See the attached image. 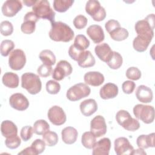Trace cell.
Returning <instances> with one entry per match:
<instances>
[{"instance_id": "cell-1", "label": "cell", "mask_w": 155, "mask_h": 155, "mask_svg": "<svg viewBox=\"0 0 155 155\" xmlns=\"http://www.w3.org/2000/svg\"><path fill=\"white\" fill-rule=\"evenodd\" d=\"M51 25V27L48 34L51 40L56 42H68L73 39L74 31L65 23L58 21L54 22Z\"/></svg>"}, {"instance_id": "cell-2", "label": "cell", "mask_w": 155, "mask_h": 155, "mask_svg": "<svg viewBox=\"0 0 155 155\" xmlns=\"http://www.w3.org/2000/svg\"><path fill=\"white\" fill-rule=\"evenodd\" d=\"M154 15L150 14L144 19L138 21L134 29L138 36L152 40L154 37Z\"/></svg>"}, {"instance_id": "cell-3", "label": "cell", "mask_w": 155, "mask_h": 155, "mask_svg": "<svg viewBox=\"0 0 155 155\" xmlns=\"http://www.w3.org/2000/svg\"><path fill=\"white\" fill-rule=\"evenodd\" d=\"M21 87L30 94H36L41 90L42 83L39 76L28 72L21 76Z\"/></svg>"}, {"instance_id": "cell-4", "label": "cell", "mask_w": 155, "mask_h": 155, "mask_svg": "<svg viewBox=\"0 0 155 155\" xmlns=\"http://www.w3.org/2000/svg\"><path fill=\"white\" fill-rule=\"evenodd\" d=\"M32 10L39 19H47L51 24L55 22V12L50 7L48 1L36 0L35 4L32 7Z\"/></svg>"}, {"instance_id": "cell-5", "label": "cell", "mask_w": 155, "mask_h": 155, "mask_svg": "<svg viewBox=\"0 0 155 155\" xmlns=\"http://www.w3.org/2000/svg\"><path fill=\"white\" fill-rule=\"evenodd\" d=\"M116 119L119 125L125 130L130 131H134L140 128L139 121L131 117L128 111L120 110L116 113Z\"/></svg>"}, {"instance_id": "cell-6", "label": "cell", "mask_w": 155, "mask_h": 155, "mask_svg": "<svg viewBox=\"0 0 155 155\" xmlns=\"http://www.w3.org/2000/svg\"><path fill=\"white\" fill-rule=\"evenodd\" d=\"M133 114L137 119L147 124L152 123L154 119V108L151 105L137 104L133 108Z\"/></svg>"}, {"instance_id": "cell-7", "label": "cell", "mask_w": 155, "mask_h": 155, "mask_svg": "<svg viewBox=\"0 0 155 155\" xmlns=\"http://www.w3.org/2000/svg\"><path fill=\"white\" fill-rule=\"evenodd\" d=\"M90 88L84 83H78L71 87L67 91L66 96L70 101H77L89 96Z\"/></svg>"}, {"instance_id": "cell-8", "label": "cell", "mask_w": 155, "mask_h": 155, "mask_svg": "<svg viewBox=\"0 0 155 155\" xmlns=\"http://www.w3.org/2000/svg\"><path fill=\"white\" fill-rule=\"evenodd\" d=\"M85 12L95 21H102L106 17V12L100 2L96 0H89L85 5Z\"/></svg>"}, {"instance_id": "cell-9", "label": "cell", "mask_w": 155, "mask_h": 155, "mask_svg": "<svg viewBox=\"0 0 155 155\" xmlns=\"http://www.w3.org/2000/svg\"><path fill=\"white\" fill-rule=\"evenodd\" d=\"M26 63V56L23 50L16 49L13 50L8 58V65L13 70L22 69Z\"/></svg>"}, {"instance_id": "cell-10", "label": "cell", "mask_w": 155, "mask_h": 155, "mask_svg": "<svg viewBox=\"0 0 155 155\" xmlns=\"http://www.w3.org/2000/svg\"><path fill=\"white\" fill-rule=\"evenodd\" d=\"M73 68L71 64L65 60H61L58 62L52 73V78L56 81H61L65 76L70 75Z\"/></svg>"}, {"instance_id": "cell-11", "label": "cell", "mask_w": 155, "mask_h": 155, "mask_svg": "<svg viewBox=\"0 0 155 155\" xmlns=\"http://www.w3.org/2000/svg\"><path fill=\"white\" fill-rule=\"evenodd\" d=\"M47 116L49 120L53 125L58 126L63 125L67 120L66 114L64 110L58 105L53 106L48 110Z\"/></svg>"}, {"instance_id": "cell-12", "label": "cell", "mask_w": 155, "mask_h": 155, "mask_svg": "<svg viewBox=\"0 0 155 155\" xmlns=\"http://www.w3.org/2000/svg\"><path fill=\"white\" fill-rule=\"evenodd\" d=\"M107 125L104 117L101 115L95 116L90 122V131L96 137H101L107 133Z\"/></svg>"}, {"instance_id": "cell-13", "label": "cell", "mask_w": 155, "mask_h": 155, "mask_svg": "<svg viewBox=\"0 0 155 155\" xmlns=\"http://www.w3.org/2000/svg\"><path fill=\"white\" fill-rule=\"evenodd\" d=\"M114 151L117 155L132 154L134 148L128 139L124 137H118L114 140Z\"/></svg>"}, {"instance_id": "cell-14", "label": "cell", "mask_w": 155, "mask_h": 155, "mask_svg": "<svg viewBox=\"0 0 155 155\" xmlns=\"http://www.w3.org/2000/svg\"><path fill=\"white\" fill-rule=\"evenodd\" d=\"M22 8V2L18 0H7L2 6V14L7 17H13Z\"/></svg>"}, {"instance_id": "cell-15", "label": "cell", "mask_w": 155, "mask_h": 155, "mask_svg": "<svg viewBox=\"0 0 155 155\" xmlns=\"http://www.w3.org/2000/svg\"><path fill=\"white\" fill-rule=\"evenodd\" d=\"M10 106L18 111H24L29 107V102L27 98L22 93L13 94L9 99Z\"/></svg>"}, {"instance_id": "cell-16", "label": "cell", "mask_w": 155, "mask_h": 155, "mask_svg": "<svg viewBox=\"0 0 155 155\" xmlns=\"http://www.w3.org/2000/svg\"><path fill=\"white\" fill-rule=\"evenodd\" d=\"M111 148V141L109 138L104 137L97 142H95L93 147V155H108Z\"/></svg>"}, {"instance_id": "cell-17", "label": "cell", "mask_w": 155, "mask_h": 155, "mask_svg": "<svg viewBox=\"0 0 155 155\" xmlns=\"http://www.w3.org/2000/svg\"><path fill=\"white\" fill-rule=\"evenodd\" d=\"M94 51L99 59L105 63L109 62L113 54V51L107 43L97 45L94 48Z\"/></svg>"}, {"instance_id": "cell-18", "label": "cell", "mask_w": 155, "mask_h": 155, "mask_svg": "<svg viewBox=\"0 0 155 155\" xmlns=\"http://www.w3.org/2000/svg\"><path fill=\"white\" fill-rule=\"evenodd\" d=\"M87 34L95 44L102 42L105 38L104 32L101 26L99 25H91L87 29Z\"/></svg>"}, {"instance_id": "cell-19", "label": "cell", "mask_w": 155, "mask_h": 155, "mask_svg": "<svg viewBox=\"0 0 155 155\" xmlns=\"http://www.w3.org/2000/svg\"><path fill=\"white\" fill-rule=\"evenodd\" d=\"M135 95L138 101L142 103H150L153 98V91L150 88L144 85L138 86Z\"/></svg>"}, {"instance_id": "cell-20", "label": "cell", "mask_w": 155, "mask_h": 155, "mask_svg": "<svg viewBox=\"0 0 155 155\" xmlns=\"http://www.w3.org/2000/svg\"><path fill=\"white\" fill-rule=\"evenodd\" d=\"M84 79L87 84L97 87L104 83L105 78L104 75L99 71H88L85 74Z\"/></svg>"}, {"instance_id": "cell-21", "label": "cell", "mask_w": 155, "mask_h": 155, "mask_svg": "<svg viewBox=\"0 0 155 155\" xmlns=\"http://www.w3.org/2000/svg\"><path fill=\"white\" fill-rule=\"evenodd\" d=\"M119 89L117 86L113 83H107L105 84L99 91V94L102 99L107 100L113 99L118 94Z\"/></svg>"}, {"instance_id": "cell-22", "label": "cell", "mask_w": 155, "mask_h": 155, "mask_svg": "<svg viewBox=\"0 0 155 155\" xmlns=\"http://www.w3.org/2000/svg\"><path fill=\"white\" fill-rule=\"evenodd\" d=\"M78 64L82 68H88L94 65L96 61L90 51H82L77 59Z\"/></svg>"}, {"instance_id": "cell-23", "label": "cell", "mask_w": 155, "mask_h": 155, "mask_svg": "<svg viewBox=\"0 0 155 155\" xmlns=\"http://www.w3.org/2000/svg\"><path fill=\"white\" fill-rule=\"evenodd\" d=\"M81 113L87 117L94 114L97 110V104L93 99H88L83 101L79 105Z\"/></svg>"}, {"instance_id": "cell-24", "label": "cell", "mask_w": 155, "mask_h": 155, "mask_svg": "<svg viewBox=\"0 0 155 155\" xmlns=\"http://www.w3.org/2000/svg\"><path fill=\"white\" fill-rule=\"evenodd\" d=\"M1 131L2 135L6 138L18 135V128L16 125L9 120H5L2 122Z\"/></svg>"}, {"instance_id": "cell-25", "label": "cell", "mask_w": 155, "mask_h": 155, "mask_svg": "<svg viewBox=\"0 0 155 155\" xmlns=\"http://www.w3.org/2000/svg\"><path fill=\"white\" fill-rule=\"evenodd\" d=\"M61 136L62 140L65 143L71 145L76 141L78 133L74 127H67L62 130Z\"/></svg>"}, {"instance_id": "cell-26", "label": "cell", "mask_w": 155, "mask_h": 155, "mask_svg": "<svg viewBox=\"0 0 155 155\" xmlns=\"http://www.w3.org/2000/svg\"><path fill=\"white\" fill-rule=\"evenodd\" d=\"M154 133L148 135L142 134L136 139V144L139 148L145 149L149 147H154Z\"/></svg>"}, {"instance_id": "cell-27", "label": "cell", "mask_w": 155, "mask_h": 155, "mask_svg": "<svg viewBox=\"0 0 155 155\" xmlns=\"http://www.w3.org/2000/svg\"><path fill=\"white\" fill-rule=\"evenodd\" d=\"M2 84L10 88H15L19 85V77L17 74L12 72H6L2 78Z\"/></svg>"}, {"instance_id": "cell-28", "label": "cell", "mask_w": 155, "mask_h": 155, "mask_svg": "<svg viewBox=\"0 0 155 155\" xmlns=\"http://www.w3.org/2000/svg\"><path fill=\"white\" fill-rule=\"evenodd\" d=\"M151 41L152 40L137 35L133 41V48L138 52H143L147 50Z\"/></svg>"}, {"instance_id": "cell-29", "label": "cell", "mask_w": 155, "mask_h": 155, "mask_svg": "<svg viewBox=\"0 0 155 155\" xmlns=\"http://www.w3.org/2000/svg\"><path fill=\"white\" fill-rule=\"evenodd\" d=\"M41 61L44 64L53 65L56 63V56L54 53L50 50H44L41 51L39 55Z\"/></svg>"}, {"instance_id": "cell-30", "label": "cell", "mask_w": 155, "mask_h": 155, "mask_svg": "<svg viewBox=\"0 0 155 155\" xmlns=\"http://www.w3.org/2000/svg\"><path fill=\"white\" fill-rule=\"evenodd\" d=\"M74 2L73 0H54L53 5L56 12L64 13L71 7Z\"/></svg>"}, {"instance_id": "cell-31", "label": "cell", "mask_w": 155, "mask_h": 155, "mask_svg": "<svg viewBox=\"0 0 155 155\" xmlns=\"http://www.w3.org/2000/svg\"><path fill=\"white\" fill-rule=\"evenodd\" d=\"M96 137L91 131H86L82 134L81 137V143L82 145L87 148L91 149L96 142Z\"/></svg>"}, {"instance_id": "cell-32", "label": "cell", "mask_w": 155, "mask_h": 155, "mask_svg": "<svg viewBox=\"0 0 155 155\" xmlns=\"http://www.w3.org/2000/svg\"><path fill=\"white\" fill-rule=\"evenodd\" d=\"M74 47L80 51L85 50L90 46V41L84 35H78L74 39Z\"/></svg>"}, {"instance_id": "cell-33", "label": "cell", "mask_w": 155, "mask_h": 155, "mask_svg": "<svg viewBox=\"0 0 155 155\" xmlns=\"http://www.w3.org/2000/svg\"><path fill=\"white\" fill-rule=\"evenodd\" d=\"M109 35L112 39L116 41H122L128 37L129 33L127 29L120 27L111 31Z\"/></svg>"}, {"instance_id": "cell-34", "label": "cell", "mask_w": 155, "mask_h": 155, "mask_svg": "<svg viewBox=\"0 0 155 155\" xmlns=\"http://www.w3.org/2000/svg\"><path fill=\"white\" fill-rule=\"evenodd\" d=\"M33 131L38 135H43L50 130V125L48 122L44 119L36 120L33 124Z\"/></svg>"}, {"instance_id": "cell-35", "label": "cell", "mask_w": 155, "mask_h": 155, "mask_svg": "<svg viewBox=\"0 0 155 155\" xmlns=\"http://www.w3.org/2000/svg\"><path fill=\"white\" fill-rule=\"evenodd\" d=\"M42 139L45 142L46 145L48 147H53L56 145L59 139L58 136L56 133L49 130L43 134Z\"/></svg>"}, {"instance_id": "cell-36", "label": "cell", "mask_w": 155, "mask_h": 155, "mask_svg": "<svg viewBox=\"0 0 155 155\" xmlns=\"http://www.w3.org/2000/svg\"><path fill=\"white\" fill-rule=\"evenodd\" d=\"M122 62L123 59L122 56L118 52L113 51V54L111 59L107 64L110 68L116 70L121 67Z\"/></svg>"}, {"instance_id": "cell-37", "label": "cell", "mask_w": 155, "mask_h": 155, "mask_svg": "<svg viewBox=\"0 0 155 155\" xmlns=\"http://www.w3.org/2000/svg\"><path fill=\"white\" fill-rule=\"evenodd\" d=\"M15 48V44L14 42L8 39H5L2 41L0 47V51L1 54L2 56H7L11 51Z\"/></svg>"}, {"instance_id": "cell-38", "label": "cell", "mask_w": 155, "mask_h": 155, "mask_svg": "<svg viewBox=\"0 0 155 155\" xmlns=\"http://www.w3.org/2000/svg\"><path fill=\"white\" fill-rule=\"evenodd\" d=\"M0 31L2 35L8 36L11 35L13 32V26L8 21H4L1 22L0 25Z\"/></svg>"}, {"instance_id": "cell-39", "label": "cell", "mask_w": 155, "mask_h": 155, "mask_svg": "<svg viewBox=\"0 0 155 155\" xmlns=\"http://www.w3.org/2000/svg\"><path fill=\"white\" fill-rule=\"evenodd\" d=\"M141 76L142 74L140 70L136 67H130L126 71L127 78L133 81L139 80L141 78Z\"/></svg>"}, {"instance_id": "cell-40", "label": "cell", "mask_w": 155, "mask_h": 155, "mask_svg": "<svg viewBox=\"0 0 155 155\" xmlns=\"http://www.w3.org/2000/svg\"><path fill=\"white\" fill-rule=\"evenodd\" d=\"M46 90L51 94H56L61 90V85L59 82L54 80H50L46 83Z\"/></svg>"}, {"instance_id": "cell-41", "label": "cell", "mask_w": 155, "mask_h": 155, "mask_svg": "<svg viewBox=\"0 0 155 155\" xmlns=\"http://www.w3.org/2000/svg\"><path fill=\"white\" fill-rule=\"evenodd\" d=\"M36 28V22L32 21H24V22L21 24V30L22 33L25 34L33 33Z\"/></svg>"}, {"instance_id": "cell-42", "label": "cell", "mask_w": 155, "mask_h": 155, "mask_svg": "<svg viewBox=\"0 0 155 155\" xmlns=\"http://www.w3.org/2000/svg\"><path fill=\"white\" fill-rule=\"evenodd\" d=\"M21 143V140L19 137L16 135L10 137L6 138L5 144L6 147L10 149H16L19 147Z\"/></svg>"}, {"instance_id": "cell-43", "label": "cell", "mask_w": 155, "mask_h": 155, "mask_svg": "<svg viewBox=\"0 0 155 155\" xmlns=\"http://www.w3.org/2000/svg\"><path fill=\"white\" fill-rule=\"evenodd\" d=\"M87 18L82 15L76 16L73 19V25L77 29H82L85 28L87 24Z\"/></svg>"}, {"instance_id": "cell-44", "label": "cell", "mask_w": 155, "mask_h": 155, "mask_svg": "<svg viewBox=\"0 0 155 155\" xmlns=\"http://www.w3.org/2000/svg\"><path fill=\"white\" fill-rule=\"evenodd\" d=\"M33 133V128L31 126L27 125L22 128L20 132V136L21 139L26 142L31 139Z\"/></svg>"}, {"instance_id": "cell-45", "label": "cell", "mask_w": 155, "mask_h": 155, "mask_svg": "<svg viewBox=\"0 0 155 155\" xmlns=\"http://www.w3.org/2000/svg\"><path fill=\"white\" fill-rule=\"evenodd\" d=\"M53 71V68L51 65L42 64L41 65L37 70V72L39 75L43 78H46L51 75Z\"/></svg>"}, {"instance_id": "cell-46", "label": "cell", "mask_w": 155, "mask_h": 155, "mask_svg": "<svg viewBox=\"0 0 155 155\" xmlns=\"http://www.w3.org/2000/svg\"><path fill=\"white\" fill-rule=\"evenodd\" d=\"M31 146L35 150L37 154H39L42 153L45 150L46 144L44 140L37 139L32 142Z\"/></svg>"}, {"instance_id": "cell-47", "label": "cell", "mask_w": 155, "mask_h": 155, "mask_svg": "<svg viewBox=\"0 0 155 155\" xmlns=\"http://www.w3.org/2000/svg\"><path fill=\"white\" fill-rule=\"evenodd\" d=\"M136 87V84L133 81H126L122 85V89L124 93L131 94L133 92Z\"/></svg>"}, {"instance_id": "cell-48", "label": "cell", "mask_w": 155, "mask_h": 155, "mask_svg": "<svg viewBox=\"0 0 155 155\" xmlns=\"http://www.w3.org/2000/svg\"><path fill=\"white\" fill-rule=\"evenodd\" d=\"M120 27V23L114 19H110L105 24V28L108 33Z\"/></svg>"}, {"instance_id": "cell-49", "label": "cell", "mask_w": 155, "mask_h": 155, "mask_svg": "<svg viewBox=\"0 0 155 155\" xmlns=\"http://www.w3.org/2000/svg\"><path fill=\"white\" fill-rule=\"evenodd\" d=\"M39 19V18L36 15V14L33 12H27L24 18V21H32L35 22H38Z\"/></svg>"}, {"instance_id": "cell-50", "label": "cell", "mask_w": 155, "mask_h": 155, "mask_svg": "<svg viewBox=\"0 0 155 155\" xmlns=\"http://www.w3.org/2000/svg\"><path fill=\"white\" fill-rule=\"evenodd\" d=\"M18 154H27V155H37V153L35 151V150L32 148V147H27L26 148L22 150L21 152L18 153Z\"/></svg>"}, {"instance_id": "cell-51", "label": "cell", "mask_w": 155, "mask_h": 155, "mask_svg": "<svg viewBox=\"0 0 155 155\" xmlns=\"http://www.w3.org/2000/svg\"><path fill=\"white\" fill-rule=\"evenodd\" d=\"M36 0H24L23 3L27 7H31L35 4Z\"/></svg>"}, {"instance_id": "cell-52", "label": "cell", "mask_w": 155, "mask_h": 155, "mask_svg": "<svg viewBox=\"0 0 155 155\" xmlns=\"http://www.w3.org/2000/svg\"><path fill=\"white\" fill-rule=\"evenodd\" d=\"M147 153H146V152L144 151L143 149L140 148H139V149H137V150H134L133 151V153H132V154H144V155H145Z\"/></svg>"}]
</instances>
